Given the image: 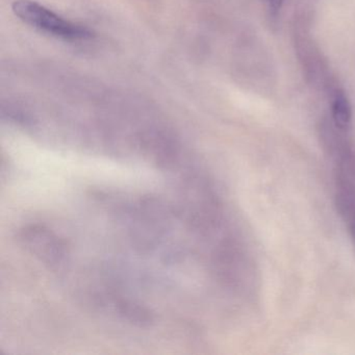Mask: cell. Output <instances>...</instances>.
<instances>
[{
  "label": "cell",
  "mask_w": 355,
  "mask_h": 355,
  "mask_svg": "<svg viewBox=\"0 0 355 355\" xmlns=\"http://www.w3.org/2000/svg\"><path fill=\"white\" fill-rule=\"evenodd\" d=\"M332 121L336 130L347 132L352 124V107L343 89H334L331 96Z\"/></svg>",
  "instance_id": "7a4b0ae2"
},
{
  "label": "cell",
  "mask_w": 355,
  "mask_h": 355,
  "mask_svg": "<svg viewBox=\"0 0 355 355\" xmlns=\"http://www.w3.org/2000/svg\"><path fill=\"white\" fill-rule=\"evenodd\" d=\"M12 9L24 24L55 38L65 41H83L93 37V32L86 26L64 19L33 0H16Z\"/></svg>",
  "instance_id": "6da1fadb"
},
{
  "label": "cell",
  "mask_w": 355,
  "mask_h": 355,
  "mask_svg": "<svg viewBox=\"0 0 355 355\" xmlns=\"http://www.w3.org/2000/svg\"><path fill=\"white\" fill-rule=\"evenodd\" d=\"M267 3L272 13L276 14L282 9L284 0H267Z\"/></svg>",
  "instance_id": "3957f363"
}]
</instances>
